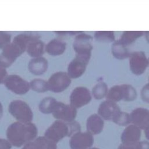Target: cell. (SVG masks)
Returning a JSON list of instances; mask_svg holds the SVG:
<instances>
[{
    "mask_svg": "<svg viewBox=\"0 0 149 149\" xmlns=\"http://www.w3.org/2000/svg\"><path fill=\"white\" fill-rule=\"evenodd\" d=\"M91 55H76L70 62L68 68V74L70 78L75 79L81 76L86 70Z\"/></svg>",
    "mask_w": 149,
    "mask_h": 149,
    "instance_id": "7",
    "label": "cell"
},
{
    "mask_svg": "<svg viewBox=\"0 0 149 149\" xmlns=\"http://www.w3.org/2000/svg\"><path fill=\"white\" fill-rule=\"evenodd\" d=\"M28 68L33 74L36 75L42 74L47 69V60L42 56L34 58L29 62Z\"/></svg>",
    "mask_w": 149,
    "mask_h": 149,
    "instance_id": "17",
    "label": "cell"
},
{
    "mask_svg": "<svg viewBox=\"0 0 149 149\" xmlns=\"http://www.w3.org/2000/svg\"><path fill=\"white\" fill-rule=\"evenodd\" d=\"M37 129L33 123H23L19 122L11 124L8 128L6 136L11 144L20 147L35 139Z\"/></svg>",
    "mask_w": 149,
    "mask_h": 149,
    "instance_id": "1",
    "label": "cell"
},
{
    "mask_svg": "<svg viewBox=\"0 0 149 149\" xmlns=\"http://www.w3.org/2000/svg\"><path fill=\"white\" fill-rule=\"evenodd\" d=\"M130 122L140 129H146L149 126V110L144 108L134 109L130 115Z\"/></svg>",
    "mask_w": 149,
    "mask_h": 149,
    "instance_id": "14",
    "label": "cell"
},
{
    "mask_svg": "<svg viewBox=\"0 0 149 149\" xmlns=\"http://www.w3.org/2000/svg\"><path fill=\"white\" fill-rule=\"evenodd\" d=\"M93 38L90 36L81 33L78 34L74 39L73 46L76 55H91Z\"/></svg>",
    "mask_w": 149,
    "mask_h": 149,
    "instance_id": "11",
    "label": "cell"
},
{
    "mask_svg": "<svg viewBox=\"0 0 149 149\" xmlns=\"http://www.w3.org/2000/svg\"><path fill=\"white\" fill-rule=\"evenodd\" d=\"M8 77V73L5 68L0 66V84L4 83L5 80Z\"/></svg>",
    "mask_w": 149,
    "mask_h": 149,
    "instance_id": "33",
    "label": "cell"
},
{
    "mask_svg": "<svg viewBox=\"0 0 149 149\" xmlns=\"http://www.w3.org/2000/svg\"><path fill=\"white\" fill-rule=\"evenodd\" d=\"M148 62H149V59H148ZM148 65H149V63H148Z\"/></svg>",
    "mask_w": 149,
    "mask_h": 149,
    "instance_id": "40",
    "label": "cell"
},
{
    "mask_svg": "<svg viewBox=\"0 0 149 149\" xmlns=\"http://www.w3.org/2000/svg\"><path fill=\"white\" fill-rule=\"evenodd\" d=\"M107 97L108 100L115 102L123 100V90L122 84L116 85L112 87L107 93Z\"/></svg>",
    "mask_w": 149,
    "mask_h": 149,
    "instance_id": "22",
    "label": "cell"
},
{
    "mask_svg": "<svg viewBox=\"0 0 149 149\" xmlns=\"http://www.w3.org/2000/svg\"><path fill=\"white\" fill-rule=\"evenodd\" d=\"M26 50L30 56L34 58L40 57L44 51V42L39 38L33 40L28 44Z\"/></svg>",
    "mask_w": 149,
    "mask_h": 149,
    "instance_id": "19",
    "label": "cell"
},
{
    "mask_svg": "<svg viewBox=\"0 0 149 149\" xmlns=\"http://www.w3.org/2000/svg\"><path fill=\"white\" fill-rule=\"evenodd\" d=\"M112 52L115 58L119 59H125L129 57L130 54L126 47L119 41H115L112 45Z\"/></svg>",
    "mask_w": 149,
    "mask_h": 149,
    "instance_id": "20",
    "label": "cell"
},
{
    "mask_svg": "<svg viewBox=\"0 0 149 149\" xmlns=\"http://www.w3.org/2000/svg\"><path fill=\"white\" fill-rule=\"evenodd\" d=\"M11 36L9 34L0 31V48H3L5 45L10 43Z\"/></svg>",
    "mask_w": 149,
    "mask_h": 149,
    "instance_id": "30",
    "label": "cell"
},
{
    "mask_svg": "<svg viewBox=\"0 0 149 149\" xmlns=\"http://www.w3.org/2000/svg\"><path fill=\"white\" fill-rule=\"evenodd\" d=\"M9 111L19 122L31 123L33 112L28 104L22 100H14L9 105Z\"/></svg>",
    "mask_w": 149,
    "mask_h": 149,
    "instance_id": "3",
    "label": "cell"
},
{
    "mask_svg": "<svg viewBox=\"0 0 149 149\" xmlns=\"http://www.w3.org/2000/svg\"><path fill=\"white\" fill-rule=\"evenodd\" d=\"M113 122L120 126L127 125L130 123V115L126 112L121 111L113 120Z\"/></svg>",
    "mask_w": 149,
    "mask_h": 149,
    "instance_id": "29",
    "label": "cell"
},
{
    "mask_svg": "<svg viewBox=\"0 0 149 149\" xmlns=\"http://www.w3.org/2000/svg\"><path fill=\"white\" fill-rule=\"evenodd\" d=\"M34 143L37 149H56V143L45 136L38 137Z\"/></svg>",
    "mask_w": 149,
    "mask_h": 149,
    "instance_id": "24",
    "label": "cell"
},
{
    "mask_svg": "<svg viewBox=\"0 0 149 149\" xmlns=\"http://www.w3.org/2000/svg\"><path fill=\"white\" fill-rule=\"evenodd\" d=\"M4 84L8 89L17 94H26L30 88V83L16 74L8 76Z\"/></svg>",
    "mask_w": 149,
    "mask_h": 149,
    "instance_id": "8",
    "label": "cell"
},
{
    "mask_svg": "<svg viewBox=\"0 0 149 149\" xmlns=\"http://www.w3.org/2000/svg\"><path fill=\"white\" fill-rule=\"evenodd\" d=\"M56 101H57L53 97H48L44 98L39 105L40 111L44 113H52Z\"/></svg>",
    "mask_w": 149,
    "mask_h": 149,
    "instance_id": "23",
    "label": "cell"
},
{
    "mask_svg": "<svg viewBox=\"0 0 149 149\" xmlns=\"http://www.w3.org/2000/svg\"><path fill=\"white\" fill-rule=\"evenodd\" d=\"M118 149H140V143L139 141L130 145H125V144H120Z\"/></svg>",
    "mask_w": 149,
    "mask_h": 149,
    "instance_id": "32",
    "label": "cell"
},
{
    "mask_svg": "<svg viewBox=\"0 0 149 149\" xmlns=\"http://www.w3.org/2000/svg\"><path fill=\"white\" fill-rule=\"evenodd\" d=\"M141 136L140 129L134 125L128 126L125 128L121 136L123 144L130 145L139 141Z\"/></svg>",
    "mask_w": 149,
    "mask_h": 149,
    "instance_id": "15",
    "label": "cell"
},
{
    "mask_svg": "<svg viewBox=\"0 0 149 149\" xmlns=\"http://www.w3.org/2000/svg\"><path fill=\"white\" fill-rule=\"evenodd\" d=\"M23 149H37L35 144L34 143H27L24 147L23 148Z\"/></svg>",
    "mask_w": 149,
    "mask_h": 149,
    "instance_id": "35",
    "label": "cell"
},
{
    "mask_svg": "<svg viewBox=\"0 0 149 149\" xmlns=\"http://www.w3.org/2000/svg\"><path fill=\"white\" fill-rule=\"evenodd\" d=\"M24 51L13 42L5 45L0 54V66L6 68L10 66Z\"/></svg>",
    "mask_w": 149,
    "mask_h": 149,
    "instance_id": "4",
    "label": "cell"
},
{
    "mask_svg": "<svg viewBox=\"0 0 149 149\" xmlns=\"http://www.w3.org/2000/svg\"><path fill=\"white\" fill-rule=\"evenodd\" d=\"M30 87L37 92H45L48 90L47 81L40 79H35L31 81Z\"/></svg>",
    "mask_w": 149,
    "mask_h": 149,
    "instance_id": "28",
    "label": "cell"
},
{
    "mask_svg": "<svg viewBox=\"0 0 149 149\" xmlns=\"http://www.w3.org/2000/svg\"><path fill=\"white\" fill-rule=\"evenodd\" d=\"M11 147L9 141L4 139H0V149H10Z\"/></svg>",
    "mask_w": 149,
    "mask_h": 149,
    "instance_id": "34",
    "label": "cell"
},
{
    "mask_svg": "<svg viewBox=\"0 0 149 149\" xmlns=\"http://www.w3.org/2000/svg\"><path fill=\"white\" fill-rule=\"evenodd\" d=\"M108 93V87L104 82H99L96 84L93 88L92 93L95 99L100 100L107 95Z\"/></svg>",
    "mask_w": 149,
    "mask_h": 149,
    "instance_id": "25",
    "label": "cell"
},
{
    "mask_svg": "<svg viewBox=\"0 0 149 149\" xmlns=\"http://www.w3.org/2000/svg\"><path fill=\"white\" fill-rule=\"evenodd\" d=\"M91 100L90 91L84 87L74 88L70 96V105L75 108H79L87 104Z\"/></svg>",
    "mask_w": 149,
    "mask_h": 149,
    "instance_id": "10",
    "label": "cell"
},
{
    "mask_svg": "<svg viewBox=\"0 0 149 149\" xmlns=\"http://www.w3.org/2000/svg\"><path fill=\"white\" fill-rule=\"evenodd\" d=\"M94 138L89 132H77L71 137L69 144L72 149H88L93 144Z\"/></svg>",
    "mask_w": 149,
    "mask_h": 149,
    "instance_id": "12",
    "label": "cell"
},
{
    "mask_svg": "<svg viewBox=\"0 0 149 149\" xmlns=\"http://www.w3.org/2000/svg\"><path fill=\"white\" fill-rule=\"evenodd\" d=\"M123 90V100L131 101L137 97V93L135 88L130 84H122Z\"/></svg>",
    "mask_w": 149,
    "mask_h": 149,
    "instance_id": "26",
    "label": "cell"
},
{
    "mask_svg": "<svg viewBox=\"0 0 149 149\" xmlns=\"http://www.w3.org/2000/svg\"><path fill=\"white\" fill-rule=\"evenodd\" d=\"M129 65L131 71L136 75L143 74L148 65V59L143 51H136L130 54Z\"/></svg>",
    "mask_w": 149,
    "mask_h": 149,
    "instance_id": "9",
    "label": "cell"
},
{
    "mask_svg": "<svg viewBox=\"0 0 149 149\" xmlns=\"http://www.w3.org/2000/svg\"><path fill=\"white\" fill-rule=\"evenodd\" d=\"M2 113H3V109H2V105L1 103L0 102V118L2 116Z\"/></svg>",
    "mask_w": 149,
    "mask_h": 149,
    "instance_id": "37",
    "label": "cell"
},
{
    "mask_svg": "<svg viewBox=\"0 0 149 149\" xmlns=\"http://www.w3.org/2000/svg\"><path fill=\"white\" fill-rule=\"evenodd\" d=\"M90 149H98V148H90Z\"/></svg>",
    "mask_w": 149,
    "mask_h": 149,
    "instance_id": "39",
    "label": "cell"
},
{
    "mask_svg": "<svg viewBox=\"0 0 149 149\" xmlns=\"http://www.w3.org/2000/svg\"><path fill=\"white\" fill-rule=\"evenodd\" d=\"M52 113L54 117L65 122L74 121L77 114L76 108L62 102L56 101Z\"/></svg>",
    "mask_w": 149,
    "mask_h": 149,
    "instance_id": "6",
    "label": "cell"
},
{
    "mask_svg": "<svg viewBox=\"0 0 149 149\" xmlns=\"http://www.w3.org/2000/svg\"><path fill=\"white\" fill-rule=\"evenodd\" d=\"M120 112L121 111L116 102L108 100L101 102L98 109V115L101 118L105 120L112 121Z\"/></svg>",
    "mask_w": 149,
    "mask_h": 149,
    "instance_id": "13",
    "label": "cell"
},
{
    "mask_svg": "<svg viewBox=\"0 0 149 149\" xmlns=\"http://www.w3.org/2000/svg\"><path fill=\"white\" fill-rule=\"evenodd\" d=\"M146 38L147 41L149 42V31H147L146 33Z\"/></svg>",
    "mask_w": 149,
    "mask_h": 149,
    "instance_id": "38",
    "label": "cell"
},
{
    "mask_svg": "<svg viewBox=\"0 0 149 149\" xmlns=\"http://www.w3.org/2000/svg\"><path fill=\"white\" fill-rule=\"evenodd\" d=\"M86 127L88 132L91 134H98L104 128V121L98 115L93 114L87 120Z\"/></svg>",
    "mask_w": 149,
    "mask_h": 149,
    "instance_id": "16",
    "label": "cell"
},
{
    "mask_svg": "<svg viewBox=\"0 0 149 149\" xmlns=\"http://www.w3.org/2000/svg\"><path fill=\"white\" fill-rule=\"evenodd\" d=\"M80 131V125L76 121L65 122L56 120L46 130L45 137L56 143L65 136H71Z\"/></svg>",
    "mask_w": 149,
    "mask_h": 149,
    "instance_id": "2",
    "label": "cell"
},
{
    "mask_svg": "<svg viewBox=\"0 0 149 149\" xmlns=\"http://www.w3.org/2000/svg\"><path fill=\"white\" fill-rule=\"evenodd\" d=\"M141 98L146 102L149 103V83L146 84L141 90Z\"/></svg>",
    "mask_w": 149,
    "mask_h": 149,
    "instance_id": "31",
    "label": "cell"
},
{
    "mask_svg": "<svg viewBox=\"0 0 149 149\" xmlns=\"http://www.w3.org/2000/svg\"><path fill=\"white\" fill-rule=\"evenodd\" d=\"M144 34L143 31H127L123 33L120 38L118 40L125 46L133 42L137 38H139Z\"/></svg>",
    "mask_w": 149,
    "mask_h": 149,
    "instance_id": "21",
    "label": "cell"
},
{
    "mask_svg": "<svg viewBox=\"0 0 149 149\" xmlns=\"http://www.w3.org/2000/svg\"><path fill=\"white\" fill-rule=\"evenodd\" d=\"M66 49V43L59 39L50 41L45 47V50L51 55L56 56L63 54Z\"/></svg>",
    "mask_w": 149,
    "mask_h": 149,
    "instance_id": "18",
    "label": "cell"
},
{
    "mask_svg": "<svg viewBox=\"0 0 149 149\" xmlns=\"http://www.w3.org/2000/svg\"><path fill=\"white\" fill-rule=\"evenodd\" d=\"M95 38L102 42H111L115 40V35L112 31H98L94 34Z\"/></svg>",
    "mask_w": 149,
    "mask_h": 149,
    "instance_id": "27",
    "label": "cell"
},
{
    "mask_svg": "<svg viewBox=\"0 0 149 149\" xmlns=\"http://www.w3.org/2000/svg\"><path fill=\"white\" fill-rule=\"evenodd\" d=\"M71 83V79L68 73L58 72L51 76L47 83L48 90L55 93H60L68 87Z\"/></svg>",
    "mask_w": 149,
    "mask_h": 149,
    "instance_id": "5",
    "label": "cell"
},
{
    "mask_svg": "<svg viewBox=\"0 0 149 149\" xmlns=\"http://www.w3.org/2000/svg\"><path fill=\"white\" fill-rule=\"evenodd\" d=\"M145 135H146V137L149 140V126L145 129Z\"/></svg>",
    "mask_w": 149,
    "mask_h": 149,
    "instance_id": "36",
    "label": "cell"
}]
</instances>
